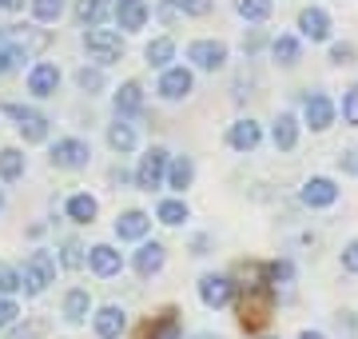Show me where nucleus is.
Listing matches in <instances>:
<instances>
[{"instance_id": "38", "label": "nucleus", "mask_w": 358, "mask_h": 339, "mask_svg": "<svg viewBox=\"0 0 358 339\" xmlns=\"http://www.w3.org/2000/svg\"><path fill=\"white\" fill-rule=\"evenodd\" d=\"M76 84H80V92L96 96V92L103 88V72H100V68H80V72H76Z\"/></svg>"}, {"instance_id": "10", "label": "nucleus", "mask_w": 358, "mask_h": 339, "mask_svg": "<svg viewBox=\"0 0 358 339\" xmlns=\"http://www.w3.org/2000/svg\"><path fill=\"white\" fill-rule=\"evenodd\" d=\"M187 60L195 68H203V72H219V68L227 64V44L223 40H195L192 48H187Z\"/></svg>"}, {"instance_id": "50", "label": "nucleus", "mask_w": 358, "mask_h": 339, "mask_svg": "<svg viewBox=\"0 0 358 339\" xmlns=\"http://www.w3.org/2000/svg\"><path fill=\"white\" fill-rule=\"evenodd\" d=\"M263 339H275V335H263Z\"/></svg>"}, {"instance_id": "18", "label": "nucleus", "mask_w": 358, "mask_h": 339, "mask_svg": "<svg viewBox=\"0 0 358 339\" xmlns=\"http://www.w3.org/2000/svg\"><path fill=\"white\" fill-rule=\"evenodd\" d=\"M148 232H152V216L140 212V208L124 212V216L115 220V235H120V240H143Z\"/></svg>"}, {"instance_id": "22", "label": "nucleus", "mask_w": 358, "mask_h": 339, "mask_svg": "<svg viewBox=\"0 0 358 339\" xmlns=\"http://www.w3.org/2000/svg\"><path fill=\"white\" fill-rule=\"evenodd\" d=\"M108 13H115L112 0H76V20L88 28H100L108 20Z\"/></svg>"}, {"instance_id": "36", "label": "nucleus", "mask_w": 358, "mask_h": 339, "mask_svg": "<svg viewBox=\"0 0 358 339\" xmlns=\"http://www.w3.org/2000/svg\"><path fill=\"white\" fill-rule=\"evenodd\" d=\"M24 287V279H20V268H13V263L0 260V296H13V291H20Z\"/></svg>"}, {"instance_id": "46", "label": "nucleus", "mask_w": 358, "mask_h": 339, "mask_svg": "<svg viewBox=\"0 0 358 339\" xmlns=\"http://www.w3.org/2000/svg\"><path fill=\"white\" fill-rule=\"evenodd\" d=\"M207 244H211V240H207V235H199V240L192 244V248H195V256H207Z\"/></svg>"}, {"instance_id": "3", "label": "nucleus", "mask_w": 358, "mask_h": 339, "mask_svg": "<svg viewBox=\"0 0 358 339\" xmlns=\"http://www.w3.org/2000/svg\"><path fill=\"white\" fill-rule=\"evenodd\" d=\"M84 48L96 64H115L124 56V36L112 32V28H88L84 32Z\"/></svg>"}, {"instance_id": "26", "label": "nucleus", "mask_w": 358, "mask_h": 339, "mask_svg": "<svg viewBox=\"0 0 358 339\" xmlns=\"http://www.w3.org/2000/svg\"><path fill=\"white\" fill-rule=\"evenodd\" d=\"M171 56H176V40L171 36H159V40H152V44H148V48H143V60H148V64L152 68H171Z\"/></svg>"}, {"instance_id": "37", "label": "nucleus", "mask_w": 358, "mask_h": 339, "mask_svg": "<svg viewBox=\"0 0 358 339\" xmlns=\"http://www.w3.org/2000/svg\"><path fill=\"white\" fill-rule=\"evenodd\" d=\"M84 260H88V256H84V248H80L76 240H64V244H60V263H64L68 272L84 268Z\"/></svg>"}, {"instance_id": "29", "label": "nucleus", "mask_w": 358, "mask_h": 339, "mask_svg": "<svg viewBox=\"0 0 358 339\" xmlns=\"http://www.w3.org/2000/svg\"><path fill=\"white\" fill-rule=\"evenodd\" d=\"M20 176H24V152H20V148H4V152H0V180L13 184V180H20Z\"/></svg>"}, {"instance_id": "13", "label": "nucleus", "mask_w": 358, "mask_h": 339, "mask_svg": "<svg viewBox=\"0 0 358 339\" xmlns=\"http://www.w3.org/2000/svg\"><path fill=\"white\" fill-rule=\"evenodd\" d=\"M92 327H96L100 339H120V331L128 327V312L115 307V303H108V307H100V312L92 315Z\"/></svg>"}, {"instance_id": "12", "label": "nucleus", "mask_w": 358, "mask_h": 339, "mask_svg": "<svg viewBox=\"0 0 358 339\" xmlns=\"http://www.w3.org/2000/svg\"><path fill=\"white\" fill-rule=\"evenodd\" d=\"M148 16H152L148 0H115V25L124 32H140L148 25Z\"/></svg>"}, {"instance_id": "23", "label": "nucleus", "mask_w": 358, "mask_h": 339, "mask_svg": "<svg viewBox=\"0 0 358 339\" xmlns=\"http://www.w3.org/2000/svg\"><path fill=\"white\" fill-rule=\"evenodd\" d=\"M192 180H195V164H192V156H176V160H171V168H167V188L183 196V192L192 188Z\"/></svg>"}, {"instance_id": "30", "label": "nucleus", "mask_w": 358, "mask_h": 339, "mask_svg": "<svg viewBox=\"0 0 358 339\" xmlns=\"http://www.w3.org/2000/svg\"><path fill=\"white\" fill-rule=\"evenodd\" d=\"M187 216H192V212H187V204H183V200H159V208H155V220L167 223V228H179Z\"/></svg>"}, {"instance_id": "21", "label": "nucleus", "mask_w": 358, "mask_h": 339, "mask_svg": "<svg viewBox=\"0 0 358 339\" xmlns=\"http://www.w3.org/2000/svg\"><path fill=\"white\" fill-rule=\"evenodd\" d=\"M271 140H275L279 152H291L294 144H299V120H294L291 112H279V116H275V128H271Z\"/></svg>"}, {"instance_id": "9", "label": "nucleus", "mask_w": 358, "mask_h": 339, "mask_svg": "<svg viewBox=\"0 0 358 339\" xmlns=\"http://www.w3.org/2000/svg\"><path fill=\"white\" fill-rule=\"evenodd\" d=\"M299 200L307 204V208H331L338 204V184L331 176H310L303 188H299Z\"/></svg>"}, {"instance_id": "31", "label": "nucleus", "mask_w": 358, "mask_h": 339, "mask_svg": "<svg viewBox=\"0 0 358 339\" xmlns=\"http://www.w3.org/2000/svg\"><path fill=\"white\" fill-rule=\"evenodd\" d=\"M143 339H179V319L176 312H164L159 319H155L148 331H143Z\"/></svg>"}, {"instance_id": "44", "label": "nucleus", "mask_w": 358, "mask_h": 339, "mask_svg": "<svg viewBox=\"0 0 358 339\" xmlns=\"http://www.w3.org/2000/svg\"><path fill=\"white\" fill-rule=\"evenodd\" d=\"M338 164H343V172H358V148L343 152V156H338Z\"/></svg>"}, {"instance_id": "32", "label": "nucleus", "mask_w": 358, "mask_h": 339, "mask_svg": "<svg viewBox=\"0 0 358 339\" xmlns=\"http://www.w3.org/2000/svg\"><path fill=\"white\" fill-rule=\"evenodd\" d=\"M20 60H24V48H20V44H13V40H8V32H4V36H0V76H4V72H13Z\"/></svg>"}, {"instance_id": "6", "label": "nucleus", "mask_w": 358, "mask_h": 339, "mask_svg": "<svg viewBox=\"0 0 358 339\" xmlns=\"http://www.w3.org/2000/svg\"><path fill=\"white\" fill-rule=\"evenodd\" d=\"M4 112L16 120V128H20V136H24L28 144L48 140V116H44V112H36V108H24V104H4Z\"/></svg>"}, {"instance_id": "40", "label": "nucleus", "mask_w": 358, "mask_h": 339, "mask_svg": "<svg viewBox=\"0 0 358 339\" xmlns=\"http://www.w3.org/2000/svg\"><path fill=\"white\" fill-rule=\"evenodd\" d=\"M176 8L187 16H207L211 13V0H176Z\"/></svg>"}, {"instance_id": "27", "label": "nucleus", "mask_w": 358, "mask_h": 339, "mask_svg": "<svg viewBox=\"0 0 358 339\" xmlns=\"http://www.w3.org/2000/svg\"><path fill=\"white\" fill-rule=\"evenodd\" d=\"M263 284L271 287V291H279V287H291L294 284V263L291 260H275L263 268Z\"/></svg>"}, {"instance_id": "8", "label": "nucleus", "mask_w": 358, "mask_h": 339, "mask_svg": "<svg viewBox=\"0 0 358 339\" xmlns=\"http://www.w3.org/2000/svg\"><path fill=\"white\" fill-rule=\"evenodd\" d=\"M303 124L310 132H327L334 124V100L327 92H310L307 100H303Z\"/></svg>"}, {"instance_id": "7", "label": "nucleus", "mask_w": 358, "mask_h": 339, "mask_svg": "<svg viewBox=\"0 0 358 339\" xmlns=\"http://www.w3.org/2000/svg\"><path fill=\"white\" fill-rule=\"evenodd\" d=\"M88 156H92V148H88L84 140H76V136H68V140H56V144H52V168L80 172V168H88Z\"/></svg>"}, {"instance_id": "28", "label": "nucleus", "mask_w": 358, "mask_h": 339, "mask_svg": "<svg viewBox=\"0 0 358 339\" xmlns=\"http://www.w3.org/2000/svg\"><path fill=\"white\" fill-rule=\"evenodd\" d=\"M108 144H112V152L128 156L131 148H136V128H131V124H124V120L115 116V124L108 128Z\"/></svg>"}, {"instance_id": "2", "label": "nucleus", "mask_w": 358, "mask_h": 339, "mask_svg": "<svg viewBox=\"0 0 358 339\" xmlns=\"http://www.w3.org/2000/svg\"><path fill=\"white\" fill-rule=\"evenodd\" d=\"M167 168H171V156H167V148H148L140 156V168H136V188L140 192H159L167 184Z\"/></svg>"}, {"instance_id": "35", "label": "nucleus", "mask_w": 358, "mask_h": 339, "mask_svg": "<svg viewBox=\"0 0 358 339\" xmlns=\"http://www.w3.org/2000/svg\"><path fill=\"white\" fill-rule=\"evenodd\" d=\"M60 13H64V0H32V16L44 20V25L60 20Z\"/></svg>"}, {"instance_id": "24", "label": "nucleus", "mask_w": 358, "mask_h": 339, "mask_svg": "<svg viewBox=\"0 0 358 339\" xmlns=\"http://www.w3.org/2000/svg\"><path fill=\"white\" fill-rule=\"evenodd\" d=\"M88 315H92V296L84 291V287H72V291L64 296V319L68 324H84Z\"/></svg>"}, {"instance_id": "5", "label": "nucleus", "mask_w": 358, "mask_h": 339, "mask_svg": "<svg viewBox=\"0 0 358 339\" xmlns=\"http://www.w3.org/2000/svg\"><path fill=\"white\" fill-rule=\"evenodd\" d=\"M235 279L231 275H219V272H207L203 279H199V300H203V307H211V312H219V307H231L235 303Z\"/></svg>"}, {"instance_id": "1", "label": "nucleus", "mask_w": 358, "mask_h": 339, "mask_svg": "<svg viewBox=\"0 0 358 339\" xmlns=\"http://www.w3.org/2000/svg\"><path fill=\"white\" fill-rule=\"evenodd\" d=\"M271 312H275V291H271L267 284L247 287L243 303H239V324H243L247 331H263L267 319H271Z\"/></svg>"}, {"instance_id": "48", "label": "nucleus", "mask_w": 358, "mask_h": 339, "mask_svg": "<svg viewBox=\"0 0 358 339\" xmlns=\"http://www.w3.org/2000/svg\"><path fill=\"white\" fill-rule=\"evenodd\" d=\"M299 339H327L322 331H299Z\"/></svg>"}, {"instance_id": "45", "label": "nucleus", "mask_w": 358, "mask_h": 339, "mask_svg": "<svg viewBox=\"0 0 358 339\" xmlns=\"http://www.w3.org/2000/svg\"><path fill=\"white\" fill-rule=\"evenodd\" d=\"M44 331V324H32V327H16L13 331V339H32V335H40Z\"/></svg>"}, {"instance_id": "16", "label": "nucleus", "mask_w": 358, "mask_h": 339, "mask_svg": "<svg viewBox=\"0 0 358 339\" xmlns=\"http://www.w3.org/2000/svg\"><path fill=\"white\" fill-rule=\"evenodd\" d=\"M88 268L96 275H120V268H124V256L112 248V244H96V248H88Z\"/></svg>"}, {"instance_id": "25", "label": "nucleus", "mask_w": 358, "mask_h": 339, "mask_svg": "<svg viewBox=\"0 0 358 339\" xmlns=\"http://www.w3.org/2000/svg\"><path fill=\"white\" fill-rule=\"evenodd\" d=\"M64 212H68V220H76V223H92V220H96V212H100V204H96V200H92L88 192H76V196H68Z\"/></svg>"}, {"instance_id": "19", "label": "nucleus", "mask_w": 358, "mask_h": 339, "mask_svg": "<svg viewBox=\"0 0 358 339\" xmlns=\"http://www.w3.org/2000/svg\"><path fill=\"white\" fill-rule=\"evenodd\" d=\"M115 116L124 120V116H136L143 108V88H140V80H128V84H120V92H115Z\"/></svg>"}, {"instance_id": "34", "label": "nucleus", "mask_w": 358, "mask_h": 339, "mask_svg": "<svg viewBox=\"0 0 358 339\" xmlns=\"http://www.w3.org/2000/svg\"><path fill=\"white\" fill-rule=\"evenodd\" d=\"M235 13L243 16V20H267L271 0H235Z\"/></svg>"}, {"instance_id": "4", "label": "nucleus", "mask_w": 358, "mask_h": 339, "mask_svg": "<svg viewBox=\"0 0 358 339\" xmlns=\"http://www.w3.org/2000/svg\"><path fill=\"white\" fill-rule=\"evenodd\" d=\"M20 279H24V291L28 296H40L44 287L56 279V260H52V251H32L24 260V272H20Z\"/></svg>"}, {"instance_id": "20", "label": "nucleus", "mask_w": 358, "mask_h": 339, "mask_svg": "<svg viewBox=\"0 0 358 339\" xmlns=\"http://www.w3.org/2000/svg\"><path fill=\"white\" fill-rule=\"evenodd\" d=\"M299 32L307 40H327L331 36V16L322 13V8H303L299 13Z\"/></svg>"}, {"instance_id": "17", "label": "nucleus", "mask_w": 358, "mask_h": 339, "mask_svg": "<svg viewBox=\"0 0 358 339\" xmlns=\"http://www.w3.org/2000/svg\"><path fill=\"white\" fill-rule=\"evenodd\" d=\"M164 260H167V248L159 244V240H152V244H140V251L131 256V268L148 279V275H155L159 268H164Z\"/></svg>"}, {"instance_id": "43", "label": "nucleus", "mask_w": 358, "mask_h": 339, "mask_svg": "<svg viewBox=\"0 0 358 339\" xmlns=\"http://www.w3.org/2000/svg\"><path fill=\"white\" fill-rule=\"evenodd\" d=\"M331 60H334V64H350V60H355V44H334Z\"/></svg>"}, {"instance_id": "14", "label": "nucleus", "mask_w": 358, "mask_h": 339, "mask_svg": "<svg viewBox=\"0 0 358 339\" xmlns=\"http://www.w3.org/2000/svg\"><path fill=\"white\" fill-rule=\"evenodd\" d=\"M60 88V68L48 64V60H40V64H32V72H28V92L32 96H52V92Z\"/></svg>"}, {"instance_id": "39", "label": "nucleus", "mask_w": 358, "mask_h": 339, "mask_svg": "<svg viewBox=\"0 0 358 339\" xmlns=\"http://www.w3.org/2000/svg\"><path fill=\"white\" fill-rule=\"evenodd\" d=\"M343 120L350 128H358V84H350V88L343 92Z\"/></svg>"}, {"instance_id": "15", "label": "nucleus", "mask_w": 358, "mask_h": 339, "mask_svg": "<svg viewBox=\"0 0 358 339\" xmlns=\"http://www.w3.org/2000/svg\"><path fill=\"white\" fill-rule=\"evenodd\" d=\"M259 140H263V128H259L255 120H235L227 128V144L235 152H255Z\"/></svg>"}, {"instance_id": "49", "label": "nucleus", "mask_w": 358, "mask_h": 339, "mask_svg": "<svg viewBox=\"0 0 358 339\" xmlns=\"http://www.w3.org/2000/svg\"><path fill=\"white\" fill-rule=\"evenodd\" d=\"M192 339H219V335H211V331H199V335H192Z\"/></svg>"}, {"instance_id": "42", "label": "nucleus", "mask_w": 358, "mask_h": 339, "mask_svg": "<svg viewBox=\"0 0 358 339\" xmlns=\"http://www.w3.org/2000/svg\"><path fill=\"white\" fill-rule=\"evenodd\" d=\"M16 315H20V307H16L8 296H0V327H13V324H16Z\"/></svg>"}, {"instance_id": "41", "label": "nucleus", "mask_w": 358, "mask_h": 339, "mask_svg": "<svg viewBox=\"0 0 358 339\" xmlns=\"http://www.w3.org/2000/svg\"><path fill=\"white\" fill-rule=\"evenodd\" d=\"M338 260H343V272L358 275V240H350V244H346V248H343V256H338Z\"/></svg>"}, {"instance_id": "11", "label": "nucleus", "mask_w": 358, "mask_h": 339, "mask_svg": "<svg viewBox=\"0 0 358 339\" xmlns=\"http://www.w3.org/2000/svg\"><path fill=\"white\" fill-rule=\"evenodd\" d=\"M195 80L187 68H167L164 76H159V84H155V92L164 96V100H183V96H192Z\"/></svg>"}, {"instance_id": "33", "label": "nucleus", "mask_w": 358, "mask_h": 339, "mask_svg": "<svg viewBox=\"0 0 358 339\" xmlns=\"http://www.w3.org/2000/svg\"><path fill=\"white\" fill-rule=\"evenodd\" d=\"M271 53H275V60L279 64H299V40L294 36H275V44H271Z\"/></svg>"}, {"instance_id": "47", "label": "nucleus", "mask_w": 358, "mask_h": 339, "mask_svg": "<svg viewBox=\"0 0 358 339\" xmlns=\"http://www.w3.org/2000/svg\"><path fill=\"white\" fill-rule=\"evenodd\" d=\"M0 8L4 13H16V8H24V0H0Z\"/></svg>"}]
</instances>
